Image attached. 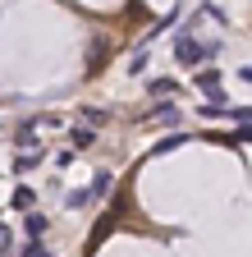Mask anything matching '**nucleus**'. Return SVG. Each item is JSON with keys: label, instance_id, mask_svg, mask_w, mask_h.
Masks as SVG:
<instances>
[{"label": "nucleus", "instance_id": "nucleus-8", "mask_svg": "<svg viewBox=\"0 0 252 257\" xmlns=\"http://www.w3.org/2000/svg\"><path fill=\"white\" fill-rule=\"evenodd\" d=\"M101 60H106V37H97V42H92V60H87V74H97V69H101Z\"/></svg>", "mask_w": 252, "mask_h": 257}, {"label": "nucleus", "instance_id": "nucleus-12", "mask_svg": "<svg viewBox=\"0 0 252 257\" xmlns=\"http://www.w3.org/2000/svg\"><path fill=\"white\" fill-rule=\"evenodd\" d=\"M170 92H174L170 78H151V96H170Z\"/></svg>", "mask_w": 252, "mask_h": 257}, {"label": "nucleus", "instance_id": "nucleus-13", "mask_svg": "<svg viewBox=\"0 0 252 257\" xmlns=\"http://www.w3.org/2000/svg\"><path fill=\"white\" fill-rule=\"evenodd\" d=\"M83 119H87V124H106L110 110H97V106H92V110H83Z\"/></svg>", "mask_w": 252, "mask_h": 257}, {"label": "nucleus", "instance_id": "nucleus-3", "mask_svg": "<svg viewBox=\"0 0 252 257\" xmlns=\"http://www.w3.org/2000/svg\"><path fill=\"white\" fill-rule=\"evenodd\" d=\"M151 119H156V124H179V119H183V110H179L174 101H161V106L151 110Z\"/></svg>", "mask_w": 252, "mask_h": 257}, {"label": "nucleus", "instance_id": "nucleus-14", "mask_svg": "<svg viewBox=\"0 0 252 257\" xmlns=\"http://www.w3.org/2000/svg\"><path fill=\"white\" fill-rule=\"evenodd\" d=\"M23 257H51V252L42 248V239H28V248H23Z\"/></svg>", "mask_w": 252, "mask_h": 257}, {"label": "nucleus", "instance_id": "nucleus-15", "mask_svg": "<svg viewBox=\"0 0 252 257\" xmlns=\"http://www.w3.org/2000/svg\"><path fill=\"white\" fill-rule=\"evenodd\" d=\"M0 257H10V225H0Z\"/></svg>", "mask_w": 252, "mask_h": 257}, {"label": "nucleus", "instance_id": "nucleus-4", "mask_svg": "<svg viewBox=\"0 0 252 257\" xmlns=\"http://www.w3.org/2000/svg\"><path fill=\"white\" fill-rule=\"evenodd\" d=\"M46 225H51V220H46L42 211H28V216H23V230H28V239H42V234H46Z\"/></svg>", "mask_w": 252, "mask_h": 257}, {"label": "nucleus", "instance_id": "nucleus-9", "mask_svg": "<svg viewBox=\"0 0 252 257\" xmlns=\"http://www.w3.org/2000/svg\"><path fill=\"white\" fill-rule=\"evenodd\" d=\"M87 147H97V134L92 128H74V152H87Z\"/></svg>", "mask_w": 252, "mask_h": 257}, {"label": "nucleus", "instance_id": "nucleus-6", "mask_svg": "<svg viewBox=\"0 0 252 257\" xmlns=\"http://www.w3.org/2000/svg\"><path fill=\"white\" fill-rule=\"evenodd\" d=\"M33 202H37V198H33V188H14V198H10L14 211H33Z\"/></svg>", "mask_w": 252, "mask_h": 257}, {"label": "nucleus", "instance_id": "nucleus-2", "mask_svg": "<svg viewBox=\"0 0 252 257\" xmlns=\"http://www.w3.org/2000/svg\"><path fill=\"white\" fill-rule=\"evenodd\" d=\"M193 83H197V87H202V92L211 96V101L220 106V69H202V74H197Z\"/></svg>", "mask_w": 252, "mask_h": 257}, {"label": "nucleus", "instance_id": "nucleus-7", "mask_svg": "<svg viewBox=\"0 0 252 257\" xmlns=\"http://www.w3.org/2000/svg\"><path fill=\"white\" fill-rule=\"evenodd\" d=\"M110 184H115V179H110V170H97V179H92V188H87V193H92V198H106Z\"/></svg>", "mask_w": 252, "mask_h": 257}, {"label": "nucleus", "instance_id": "nucleus-5", "mask_svg": "<svg viewBox=\"0 0 252 257\" xmlns=\"http://www.w3.org/2000/svg\"><path fill=\"white\" fill-rule=\"evenodd\" d=\"M42 147H33V152H23V156H14V175H23V170H33V166H42Z\"/></svg>", "mask_w": 252, "mask_h": 257}, {"label": "nucleus", "instance_id": "nucleus-10", "mask_svg": "<svg viewBox=\"0 0 252 257\" xmlns=\"http://www.w3.org/2000/svg\"><path fill=\"white\" fill-rule=\"evenodd\" d=\"M183 143H188L183 134H170V138H161V143L151 147V156H161V152H174V147H183Z\"/></svg>", "mask_w": 252, "mask_h": 257}, {"label": "nucleus", "instance_id": "nucleus-1", "mask_svg": "<svg viewBox=\"0 0 252 257\" xmlns=\"http://www.w3.org/2000/svg\"><path fill=\"white\" fill-rule=\"evenodd\" d=\"M220 51V42H193V32H179V37H174V60L179 64H197V60H206V55H215Z\"/></svg>", "mask_w": 252, "mask_h": 257}, {"label": "nucleus", "instance_id": "nucleus-11", "mask_svg": "<svg viewBox=\"0 0 252 257\" xmlns=\"http://www.w3.org/2000/svg\"><path fill=\"white\" fill-rule=\"evenodd\" d=\"M65 202H69V207H87V202H92V193H87V188H74Z\"/></svg>", "mask_w": 252, "mask_h": 257}]
</instances>
